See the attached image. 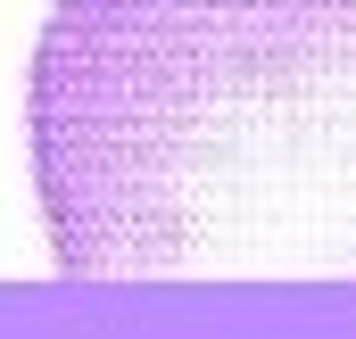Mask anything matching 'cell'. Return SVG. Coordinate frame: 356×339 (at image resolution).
Returning <instances> with one entry per match:
<instances>
[{
  "instance_id": "cell-1",
  "label": "cell",
  "mask_w": 356,
  "mask_h": 339,
  "mask_svg": "<svg viewBox=\"0 0 356 339\" xmlns=\"http://www.w3.org/2000/svg\"><path fill=\"white\" fill-rule=\"evenodd\" d=\"M25 141L75 281L356 273V0H50Z\"/></svg>"
}]
</instances>
